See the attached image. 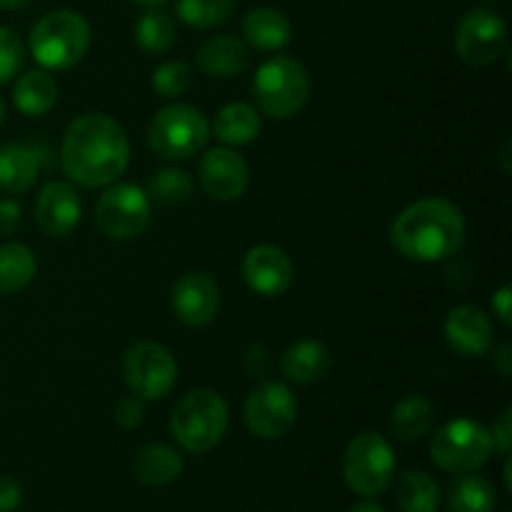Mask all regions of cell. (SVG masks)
Masks as SVG:
<instances>
[{"instance_id":"6da1fadb","label":"cell","mask_w":512,"mask_h":512,"mask_svg":"<svg viewBox=\"0 0 512 512\" xmlns=\"http://www.w3.org/2000/svg\"><path fill=\"white\" fill-rule=\"evenodd\" d=\"M130 140L110 115L88 113L65 128L60 165L83 188L113 185L128 170Z\"/></svg>"},{"instance_id":"7a4b0ae2","label":"cell","mask_w":512,"mask_h":512,"mask_svg":"<svg viewBox=\"0 0 512 512\" xmlns=\"http://www.w3.org/2000/svg\"><path fill=\"white\" fill-rule=\"evenodd\" d=\"M390 243L415 263H440L463 248L465 218L445 198H423L403 210L390 228Z\"/></svg>"},{"instance_id":"3957f363","label":"cell","mask_w":512,"mask_h":512,"mask_svg":"<svg viewBox=\"0 0 512 512\" xmlns=\"http://www.w3.org/2000/svg\"><path fill=\"white\" fill-rule=\"evenodd\" d=\"M90 25L75 10H53L45 13L30 28V53L45 70H68L78 65L90 50Z\"/></svg>"},{"instance_id":"277c9868","label":"cell","mask_w":512,"mask_h":512,"mask_svg":"<svg viewBox=\"0 0 512 512\" xmlns=\"http://www.w3.org/2000/svg\"><path fill=\"white\" fill-rule=\"evenodd\" d=\"M228 423L230 413L223 395L200 388L175 405L170 415V433L180 448L193 455H203L218 448L220 440L225 438Z\"/></svg>"},{"instance_id":"5b68a950","label":"cell","mask_w":512,"mask_h":512,"mask_svg":"<svg viewBox=\"0 0 512 512\" xmlns=\"http://www.w3.org/2000/svg\"><path fill=\"white\" fill-rule=\"evenodd\" d=\"M310 98L308 70L290 55L265 60L253 78V100L258 113L273 120H288L305 108Z\"/></svg>"},{"instance_id":"8992f818","label":"cell","mask_w":512,"mask_h":512,"mask_svg":"<svg viewBox=\"0 0 512 512\" xmlns=\"http://www.w3.org/2000/svg\"><path fill=\"white\" fill-rule=\"evenodd\" d=\"M493 435L483 423L458 418L445 423L430 443V458L445 473H475L493 455Z\"/></svg>"},{"instance_id":"52a82bcc","label":"cell","mask_w":512,"mask_h":512,"mask_svg":"<svg viewBox=\"0 0 512 512\" xmlns=\"http://www.w3.org/2000/svg\"><path fill=\"white\" fill-rule=\"evenodd\" d=\"M210 123L198 108L173 103L160 110L148 128V145L165 160H188L208 145Z\"/></svg>"},{"instance_id":"ba28073f","label":"cell","mask_w":512,"mask_h":512,"mask_svg":"<svg viewBox=\"0 0 512 512\" xmlns=\"http://www.w3.org/2000/svg\"><path fill=\"white\" fill-rule=\"evenodd\" d=\"M395 475V453L380 433H360L343 458V478L360 498H375L390 488Z\"/></svg>"},{"instance_id":"9c48e42d","label":"cell","mask_w":512,"mask_h":512,"mask_svg":"<svg viewBox=\"0 0 512 512\" xmlns=\"http://www.w3.org/2000/svg\"><path fill=\"white\" fill-rule=\"evenodd\" d=\"M123 378L130 393L143 400H160L178 383V363L165 345L140 340L123 358Z\"/></svg>"},{"instance_id":"30bf717a","label":"cell","mask_w":512,"mask_h":512,"mask_svg":"<svg viewBox=\"0 0 512 512\" xmlns=\"http://www.w3.org/2000/svg\"><path fill=\"white\" fill-rule=\"evenodd\" d=\"M95 218H98L100 230L108 238L115 240H133L145 233L150 225L153 210H150V198L140 185L118 183L110 185L100 195L95 205Z\"/></svg>"},{"instance_id":"8fae6325","label":"cell","mask_w":512,"mask_h":512,"mask_svg":"<svg viewBox=\"0 0 512 512\" xmlns=\"http://www.w3.org/2000/svg\"><path fill=\"white\" fill-rule=\"evenodd\" d=\"M245 425L260 440H278L293 430L298 420V400L293 390L275 380H265L250 390L245 400Z\"/></svg>"},{"instance_id":"7c38bea8","label":"cell","mask_w":512,"mask_h":512,"mask_svg":"<svg viewBox=\"0 0 512 512\" xmlns=\"http://www.w3.org/2000/svg\"><path fill=\"white\" fill-rule=\"evenodd\" d=\"M505 45H508V25L493 10L475 8L460 18L455 30V50L463 63L473 68L495 63Z\"/></svg>"},{"instance_id":"4fadbf2b","label":"cell","mask_w":512,"mask_h":512,"mask_svg":"<svg viewBox=\"0 0 512 512\" xmlns=\"http://www.w3.org/2000/svg\"><path fill=\"white\" fill-rule=\"evenodd\" d=\"M175 318L188 328H205L220 310V288L203 270H190L175 280L170 290Z\"/></svg>"},{"instance_id":"5bb4252c","label":"cell","mask_w":512,"mask_h":512,"mask_svg":"<svg viewBox=\"0 0 512 512\" xmlns=\"http://www.w3.org/2000/svg\"><path fill=\"white\" fill-rule=\"evenodd\" d=\"M200 185L205 193L220 203H233L248 190L250 170L243 155L233 148H213L203 155L198 168Z\"/></svg>"},{"instance_id":"9a60e30c","label":"cell","mask_w":512,"mask_h":512,"mask_svg":"<svg viewBox=\"0 0 512 512\" xmlns=\"http://www.w3.org/2000/svg\"><path fill=\"white\" fill-rule=\"evenodd\" d=\"M243 280L260 298H278L293 285V260L278 245H255L243 258Z\"/></svg>"},{"instance_id":"2e32d148","label":"cell","mask_w":512,"mask_h":512,"mask_svg":"<svg viewBox=\"0 0 512 512\" xmlns=\"http://www.w3.org/2000/svg\"><path fill=\"white\" fill-rule=\"evenodd\" d=\"M83 218V200L78 190L63 180H50L43 185L35 200V220L50 238H65L73 233Z\"/></svg>"},{"instance_id":"e0dca14e","label":"cell","mask_w":512,"mask_h":512,"mask_svg":"<svg viewBox=\"0 0 512 512\" xmlns=\"http://www.w3.org/2000/svg\"><path fill=\"white\" fill-rule=\"evenodd\" d=\"M445 340L455 353L465 355V358H480L488 355L493 348V323L488 315L475 305H458L450 310L445 318Z\"/></svg>"},{"instance_id":"ac0fdd59","label":"cell","mask_w":512,"mask_h":512,"mask_svg":"<svg viewBox=\"0 0 512 512\" xmlns=\"http://www.w3.org/2000/svg\"><path fill=\"white\" fill-rule=\"evenodd\" d=\"M333 368V355L318 340H298L290 345L280 360V370L290 383L298 385H315L328 378Z\"/></svg>"},{"instance_id":"d6986e66","label":"cell","mask_w":512,"mask_h":512,"mask_svg":"<svg viewBox=\"0 0 512 512\" xmlns=\"http://www.w3.org/2000/svg\"><path fill=\"white\" fill-rule=\"evenodd\" d=\"M293 40V25L288 15L275 8H255L243 20V43L263 53L283 50Z\"/></svg>"},{"instance_id":"ffe728a7","label":"cell","mask_w":512,"mask_h":512,"mask_svg":"<svg viewBox=\"0 0 512 512\" xmlns=\"http://www.w3.org/2000/svg\"><path fill=\"white\" fill-rule=\"evenodd\" d=\"M198 65L213 78H235L248 68V45L235 35H215L198 48Z\"/></svg>"},{"instance_id":"44dd1931","label":"cell","mask_w":512,"mask_h":512,"mask_svg":"<svg viewBox=\"0 0 512 512\" xmlns=\"http://www.w3.org/2000/svg\"><path fill=\"white\" fill-rule=\"evenodd\" d=\"M40 175V158L30 145H0V190L10 195L28 193Z\"/></svg>"},{"instance_id":"7402d4cb","label":"cell","mask_w":512,"mask_h":512,"mask_svg":"<svg viewBox=\"0 0 512 512\" xmlns=\"http://www.w3.org/2000/svg\"><path fill=\"white\" fill-rule=\"evenodd\" d=\"M183 468V455L163 443L145 445V448L138 450V455H135L133 460L135 478L143 485H150V488H160V485L173 483L175 478H180Z\"/></svg>"},{"instance_id":"603a6c76","label":"cell","mask_w":512,"mask_h":512,"mask_svg":"<svg viewBox=\"0 0 512 512\" xmlns=\"http://www.w3.org/2000/svg\"><path fill=\"white\" fill-rule=\"evenodd\" d=\"M13 103L28 118H40L58 103V83L48 70H28L15 80Z\"/></svg>"},{"instance_id":"cb8c5ba5","label":"cell","mask_w":512,"mask_h":512,"mask_svg":"<svg viewBox=\"0 0 512 512\" xmlns=\"http://www.w3.org/2000/svg\"><path fill=\"white\" fill-rule=\"evenodd\" d=\"M263 130V120H260L258 108L248 103H228L220 108L215 115L213 133L220 143L238 148V145H250Z\"/></svg>"},{"instance_id":"d4e9b609","label":"cell","mask_w":512,"mask_h":512,"mask_svg":"<svg viewBox=\"0 0 512 512\" xmlns=\"http://www.w3.org/2000/svg\"><path fill=\"white\" fill-rule=\"evenodd\" d=\"M435 423V405L425 395H408L390 413V433L400 443H415L430 433Z\"/></svg>"},{"instance_id":"484cf974","label":"cell","mask_w":512,"mask_h":512,"mask_svg":"<svg viewBox=\"0 0 512 512\" xmlns=\"http://www.w3.org/2000/svg\"><path fill=\"white\" fill-rule=\"evenodd\" d=\"M395 503L403 512H438L440 488L425 470H405L395 480Z\"/></svg>"},{"instance_id":"4316f807","label":"cell","mask_w":512,"mask_h":512,"mask_svg":"<svg viewBox=\"0 0 512 512\" xmlns=\"http://www.w3.org/2000/svg\"><path fill=\"white\" fill-rule=\"evenodd\" d=\"M38 273L35 253L23 243L0 245V295H13L28 288Z\"/></svg>"},{"instance_id":"83f0119b","label":"cell","mask_w":512,"mask_h":512,"mask_svg":"<svg viewBox=\"0 0 512 512\" xmlns=\"http://www.w3.org/2000/svg\"><path fill=\"white\" fill-rule=\"evenodd\" d=\"M498 493L483 475L463 473L448 488V508L453 512H493Z\"/></svg>"},{"instance_id":"f1b7e54d","label":"cell","mask_w":512,"mask_h":512,"mask_svg":"<svg viewBox=\"0 0 512 512\" xmlns=\"http://www.w3.org/2000/svg\"><path fill=\"white\" fill-rule=\"evenodd\" d=\"M175 38H178V33H175L173 18L158 5L145 10L135 23V43L148 55H165L173 48Z\"/></svg>"},{"instance_id":"f546056e","label":"cell","mask_w":512,"mask_h":512,"mask_svg":"<svg viewBox=\"0 0 512 512\" xmlns=\"http://www.w3.org/2000/svg\"><path fill=\"white\" fill-rule=\"evenodd\" d=\"M175 13L195 30L218 28L235 13V0H175Z\"/></svg>"},{"instance_id":"4dcf8cb0","label":"cell","mask_w":512,"mask_h":512,"mask_svg":"<svg viewBox=\"0 0 512 512\" xmlns=\"http://www.w3.org/2000/svg\"><path fill=\"white\" fill-rule=\"evenodd\" d=\"M148 198L160 205H180L193 195V180L180 168H160L148 183Z\"/></svg>"},{"instance_id":"1f68e13d","label":"cell","mask_w":512,"mask_h":512,"mask_svg":"<svg viewBox=\"0 0 512 512\" xmlns=\"http://www.w3.org/2000/svg\"><path fill=\"white\" fill-rule=\"evenodd\" d=\"M193 85V68L183 60H168L153 73V88L160 98H180Z\"/></svg>"},{"instance_id":"d6a6232c","label":"cell","mask_w":512,"mask_h":512,"mask_svg":"<svg viewBox=\"0 0 512 512\" xmlns=\"http://www.w3.org/2000/svg\"><path fill=\"white\" fill-rule=\"evenodd\" d=\"M25 63V45L13 28L0 25V85L10 83Z\"/></svg>"},{"instance_id":"836d02e7","label":"cell","mask_w":512,"mask_h":512,"mask_svg":"<svg viewBox=\"0 0 512 512\" xmlns=\"http://www.w3.org/2000/svg\"><path fill=\"white\" fill-rule=\"evenodd\" d=\"M113 418L120 428H138L145 418V400L138 398V395H125V398H120L118 403H115Z\"/></svg>"},{"instance_id":"e575fe53","label":"cell","mask_w":512,"mask_h":512,"mask_svg":"<svg viewBox=\"0 0 512 512\" xmlns=\"http://www.w3.org/2000/svg\"><path fill=\"white\" fill-rule=\"evenodd\" d=\"M490 435H493V445L500 450V453L508 458L510 455V445H512V408H505L503 415H500L498 420H495L493 430H490Z\"/></svg>"},{"instance_id":"d590c367","label":"cell","mask_w":512,"mask_h":512,"mask_svg":"<svg viewBox=\"0 0 512 512\" xmlns=\"http://www.w3.org/2000/svg\"><path fill=\"white\" fill-rule=\"evenodd\" d=\"M23 503V488L15 478L0 475V512H15Z\"/></svg>"},{"instance_id":"8d00e7d4","label":"cell","mask_w":512,"mask_h":512,"mask_svg":"<svg viewBox=\"0 0 512 512\" xmlns=\"http://www.w3.org/2000/svg\"><path fill=\"white\" fill-rule=\"evenodd\" d=\"M20 205L13 198L0 200V235H10L20 225Z\"/></svg>"},{"instance_id":"74e56055","label":"cell","mask_w":512,"mask_h":512,"mask_svg":"<svg viewBox=\"0 0 512 512\" xmlns=\"http://www.w3.org/2000/svg\"><path fill=\"white\" fill-rule=\"evenodd\" d=\"M490 305H493V313L498 315L500 323L508 325V328H510V325H512V290H510V285H503L500 290H495Z\"/></svg>"},{"instance_id":"f35d334b","label":"cell","mask_w":512,"mask_h":512,"mask_svg":"<svg viewBox=\"0 0 512 512\" xmlns=\"http://www.w3.org/2000/svg\"><path fill=\"white\" fill-rule=\"evenodd\" d=\"M493 368L498 370L503 378H510L512 375V345L503 343L498 350L493 353Z\"/></svg>"},{"instance_id":"ab89813d","label":"cell","mask_w":512,"mask_h":512,"mask_svg":"<svg viewBox=\"0 0 512 512\" xmlns=\"http://www.w3.org/2000/svg\"><path fill=\"white\" fill-rule=\"evenodd\" d=\"M348 512H385V510L383 505H378L375 500H360V503H355Z\"/></svg>"},{"instance_id":"60d3db41","label":"cell","mask_w":512,"mask_h":512,"mask_svg":"<svg viewBox=\"0 0 512 512\" xmlns=\"http://www.w3.org/2000/svg\"><path fill=\"white\" fill-rule=\"evenodd\" d=\"M33 0H0V10H23Z\"/></svg>"},{"instance_id":"b9f144b4","label":"cell","mask_w":512,"mask_h":512,"mask_svg":"<svg viewBox=\"0 0 512 512\" xmlns=\"http://www.w3.org/2000/svg\"><path fill=\"white\" fill-rule=\"evenodd\" d=\"M510 145H512V140L508 138V140H505V143H503V153H500V158H503V170H505V173H510V170H512V165L508 163V150H510Z\"/></svg>"},{"instance_id":"7bdbcfd3","label":"cell","mask_w":512,"mask_h":512,"mask_svg":"<svg viewBox=\"0 0 512 512\" xmlns=\"http://www.w3.org/2000/svg\"><path fill=\"white\" fill-rule=\"evenodd\" d=\"M510 473H512V465H510V460H508V463H505V488H508V490H512V478H510Z\"/></svg>"},{"instance_id":"ee69618b","label":"cell","mask_w":512,"mask_h":512,"mask_svg":"<svg viewBox=\"0 0 512 512\" xmlns=\"http://www.w3.org/2000/svg\"><path fill=\"white\" fill-rule=\"evenodd\" d=\"M133 3H140V5H148V8H153V5H163V3H168V0H133Z\"/></svg>"},{"instance_id":"f6af8a7d","label":"cell","mask_w":512,"mask_h":512,"mask_svg":"<svg viewBox=\"0 0 512 512\" xmlns=\"http://www.w3.org/2000/svg\"><path fill=\"white\" fill-rule=\"evenodd\" d=\"M5 115H8V108H5V100L0 98V125L5 123Z\"/></svg>"}]
</instances>
